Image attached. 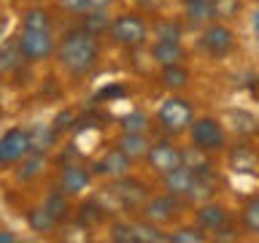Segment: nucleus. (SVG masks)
I'll return each instance as SVG.
<instances>
[{
	"mask_svg": "<svg viewBox=\"0 0 259 243\" xmlns=\"http://www.w3.org/2000/svg\"><path fill=\"white\" fill-rule=\"evenodd\" d=\"M14 65H16V54L8 52V49H0V73L11 70Z\"/></svg>",
	"mask_w": 259,
	"mask_h": 243,
	"instance_id": "30",
	"label": "nucleus"
},
{
	"mask_svg": "<svg viewBox=\"0 0 259 243\" xmlns=\"http://www.w3.org/2000/svg\"><path fill=\"white\" fill-rule=\"evenodd\" d=\"M54 54H57V62H60L70 76H87V73H92V68L97 65L100 46H97V38L89 35L87 30H73L60 40V46L54 49Z\"/></svg>",
	"mask_w": 259,
	"mask_h": 243,
	"instance_id": "1",
	"label": "nucleus"
},
{
	"mask_svg": "<svg viewBox=\"0 0 259 243\" xmlns=\"http://www.w3.org/2000/svg\"><path fill=\"white\" fill-rule=\"evenodd\" d=\"M162 3H165V0H138V6L146 8V11H159Z\"/></svg>",
	"mask_w": 259,
	"mask_h": 243,
	"instance_id": "34",
	"label": "nucleus"
},
{
	"mask_svg": "<svg viewBox=\"0 0 259 243\" xmlns=\"http://www.w3.org/2000/svg\"><path fill=\"white\" fill-rule=\"evenodd\" d=\"M27 224H30V230L32 232H38V235H49V232H54L57 230V219L49 214V211L44 206H38V208H30L27 211Z\"/></svg>",
	"mask_w": 259,
	"mask_h": 243,
	"instance_id": "18",
	"label": "nucleus"
},
{
	"mask_svg": "<svg viewBox=\"0 0 259 243\" xmlns=\"http://www.w3.org/2000/svg\"><path fill=\"white\" fill-rule=\"evenodd\" d=\"M113 0H87V11H108Z\"/></svg>",
	"mask_w": 259,
	"mask_h": 243,
	"instance_id": "32",
	"label": "nucleus"
},
{
	"mask_svg": "<svg viewBox=\"0 0 259 243\" xmlns=\"http://www.w3.org/2000/svg\"><path fill=\"white\" fill-rule=\"evenodd\" d=\"M130 168H133V159H130L121 149H116V146H113L111 151H105L103 157L95 162V173L108 176V178H121V176H127Z\"/></svg>",
	"mask_w": 259,
	"mask_h": 243,
	"instance_id": "10",
	"label": "nucleus"
},
{
	"mask_svg": "<svg viewBox=\"0 0 259 243\" xmlns=\"http://www.w3.org/2000/svg\"><path fill=\"white\" fill-rule=\"evenodd\" d=\"M194 219H197V227L205 232H216L219 227H224L227 222H230V214H227V208L222 206V202H202V206L197 208V214H194Z\"/></svg>",
	"mask_w": 259,
	"mask_h": 243,
	"instance_id": "11",
	"label": "nucleus"
},
{
	"mask_svg": "<svg viewBox=\"0 0 259 243\" xmlns=\"http://www.w3.org/2000/svg\"><path fill=\"white\" fill-rule=\"evenodd\" d=\"M189 138H192V146L197 151H222L227 146V133L224 127L219 125V119L213 116H200V119H192L189 125Z\"/></svg>",
	"mask_w": 259,
	"mask_h": 243,
	"instance_id": "3",
	"label": "nucleus"
},
{
	"mask_svg": "<svg viewBox=\"0 0 259 243\" xmlns=\"http://www.w3.org/2000/svg\"><path fill=\"white\" fill-rule=\"evenodd\" d=\"M194 119V108L189 100H184V97H167L165 103L159 105V113H157V122L162 125V130L170 135H181L189 130Z\"/></svg>",
	"mask_w": 259,
	"mask_h": 243,
	"instance_id": "4",
	"label": "nucleus"
},
{
	"mask_svg": "<svg viewBox=\"0 0 259 243\" xmlns=\"http://www.w3.org/2000/svg\"><path fill=\"white\" fill-rule=\"evenodd\" d=\"M116 194H119V200H121V206L124 208H143V202L149 200V189L141 184V181H133V178H127V176H121L116 178Z\"/></svg>",
	"mask_w": 259,
	"mask_h": 243,
	"instance_id": "14",
	"label": "nucleus"
},
{
	"mask_svg": "<svg viewBox=\"0 0 259 243\" xmlns=\"http://www.w3.org/2000/svg\"><path fill=\"white\" fill-rule=\"evenodd\" d=\"M111 240L116 243H135V232L130 222H113L111 224Z\"/></svg>",
	"mask_w": 259,
	"mask_h": 243,
	"instance_id": "28",
	"label": "nucleus"
},
{
	"mask_svg": "<svg viewBox=\"0 0 259 243\" xmlns=\"http://www.w3.org/2000/svg\"><path fill=\"white\" fill-rule=\"evenodd\" d=\"M111 38L124 49H141L149 40V24L141 14H121L111 22Z\"/></svg>",
	"mask_w": 259,
	"mask_h": 243,
	"instance_id": "2",
	"label": "nucleus"
},
{
	"mask_svg": "<svg viewBox=\"0 0 259 243\" xmlns=\"http://www.w3.org/2000/svg\"><path fill=\"white\" fill-rule=\"evenodd\" d=\"M184 14H186V22H189L192 27H205V24L219 19L216 0H186Z\"/></svg>",
	"mask_w": 259,
	"mask_h": 243,
	"instance_id": "12",
	"label": "nucleus"
},
{
	"mask_svg": "<svg viewBox=\"0 0 259 243\" xmlns=\"http://www.w3.org/2000/svg\"><path fill=\"white\" fill-rule=\"evenodd\" d=\"M251 27H254V35L259 38V8L254 11V19H251Z\"/></svg>",
	"mask_w": 259,
	"mask_h": 243,
	"instance_id": "35",
	"label": "nucleus"
},
{
	"mask_svg": "<svg viewBox=\"0 0 259 243\" xmlns=\"http://www.w3.org/2000/svg\"><path fill=\"white\" fill-rule=\"evenodd\" d=\"M57 6L65 8L70 14H84L87 11V0H57Z\"/></svg>",
	"mask_w": 259,
	"mask_h": 243,
	"instance_id": "29",
	"label": "nucleus"
},
{
	"mask_svg": "<svg viewBox=\"0 0 259 243\" xmlns=\"http://www.w3.org/2000/svg\"><path fill=\"white\" fill-rule=\"evenodd\" d=\"M256 3H259V0H256Z\"/></svg>",
	"mask_w": 259,
	"mask_h": 243,
	"instance_id": "39",
	"label": "nucleus"
},
{
	"mask_svg": "<svg viewBox=\"0 0 259 243\" xmlns=\"http://www.w3.org/2000/svg\"><path fill=\"white\" fill-rule=\"evenodd\" d=\"M16 238L14 235H8V232H0V243H14Z\"/></svg>",
	"mask_w": 259,
	"mask_h": 243,
	"instance_id": "36",
	"label": "nucleus"
},
{
	"mask_svg": "<svg viewBox=\"0 0 259 243\" xmlns=\"http://www.w3.org/2000/svg\"><path fill=\"white\" fill-rule=\"evenodd\" d=\"M189 78H192V73L184 68V62L165 65V68H162V87L170 89V92H181V89H186L189 87Z\"/></svg>",
	"mask_w": 259,
	"mask_h": 243,
	"instance_id": "16",
	"label": "nucleus"
},
{
	"mask_svg": "<svg viewBox=\"0 0 259 243\" xmlns=\"http://www.w3.org/2000/svg\"><path fill=\"white\" fill-rule=\"evenodd\" d=\"M178 3H186V0H178Z\"/></svg>",
	"mask_w": 259,
	"mask_h": 243,
	"instance_id": "38",
	"label": "nucleus"
},
{
	"mask_svg": "<svg viewBox=\"0 0 259 243\" xmlns=\"http://www.w3.org/2000/svg\"><path fill=\"white\" fill-rule=\"evenodd\" d=\"M200 40H202V49H205L210 57H216V60H222V57L235 52V32L227 27V24H222V22L205 24Z\"/></svg>",
	"mask_w": 259,
	"mask_h": 243,
	"instance_id": "6",
	"label": "nucleus"
},
{
	"mask_svg": "<svg viewBox=\"0 0 259 243\" xmlns=\"http://www.w3.org/2000/svg\"><path fill=\"white\" fill-rule=\"evenodd\" d=\"M133 232H135V243H162V240H167V235L159 230V224L149 222V219L133 222Z\"/></svg>",
	"mask_w": 259,
	"mask_h": 243,
	"instance_id": "19",
	"label": "nucleus"
},
{
	"mask_svg": "<svg viewBox=\"0 0 259 243\" xmlns=\"http://www.w3.org/2000/svg\"><path fill=\"white\" fill-rule=\"evenodd\" d=\"M240 224H243V230H246L248 235L259 238V194H256V197H251L246 206H243V211H240Z\"/></svg>",
	"mask_w": 259,
	"mask_h": 243,
	"instance_id": "20",
	"label": "nucleus"
},
{
	"mask_svg": "<svg viewBox=\"0 0 259 243\" xmlns=\"http://www.w3.org/2000/svg\"><path fill=\"white\" fill-rule=\"evenodd\" d=\"M92 184V173L81 165H65L60 173V189L65 194H81Z\"/></svg>",
	"mask_w": 259,
	"mask_h": 243,
	"instance_id": "13",
	"label": "nucleus"
},
{
	"mask_svg": "<svg viewBox=\"0 0 259 243\" xmlns=\"http://www.w3.org/2000/svg\"><path fill=\"white\" fill-rule=\"evenodd\" d=\"M141 211H143V219H149L154 224H170L181 214V200L165 192V194H157V197H149Z\"/></svg>",
	"mask_w": 259,
	"mask_h": 243,
	"instance_id": "9",
	"label": "nucleus"
},
{
	"mask_svg": "<svg viewBox=\"0 0 259 243\" xmlns=\"http://www.w3.org/2000/svg\"><path fill=\"white\" fill-rule=\"evenodd\" d=\"M44 165H46V159H44V154H27V157H22V168L16 170V176L22 178V181H30V178H35L40 170H44Z\"/></svg>",
	"mask_w": 259,
	"mask_h": 243,
	"instance_id": "24",
	"label": "nucleus"
},
{
	"mask_svg": "<svg viewBox=\"0 0 259 243\" xmlns=\"http://www.w3.org/2000/svg\"><path fill=\"white\" fill-rule=\"evenodd\" d=\"M238 8H240L238 0H216V11H219V16H227L230 11H238Z\"/></svg>",
	"mask_w": 259,
	"mask_h": 243,
	"instance_id": "31",
	"label": "nucleus"
},
{
	"mask_svg": "<svg viewBox=\"0 0 259 243\" xmlns=\"http://www.w3.org/2000/svg\"><path fill=\"white\" fill-rule=\"evenodd\" d=\"M54 38L52 30H22L16 38V52L19 57H24L27 62H44L54 54Z\"/></svg>",
	"mask_w": 259,
	"mask_h": 243,
	"instance_id": "5",
	"label": "nucleus"
},
{
	"mask_svg": "<svg viewBox=\"0 0 259 243\" xmlns=\"http://www.w3.org/2000/svg\"><path fill=\"white\" fill-rule=\"evenodd\" d=\"M146 162L157 176H165L170 170H176L178 165H184V151L173 146L170 141H159V143H149L146 151Z\"/></svg>",
	"mask_w": 259,
	"mask_h": 243,
	"instance_id": "7",
	"label": "nucleus"
},
{
	"mask_svg": "<svg viewBox=\"0 0 259 243\" xmlns=\"http://www.w3.org/2000/svg\"><path fill=\"white\" fill-rule=\"evenodd\" d=\"M151 57L157 60V65H178L186 60V49L181 46V40H154Z\"/></svg>",
	"mask_w": 259,
	"mask_h": 243,
	"instance_id": "15",
	"label": "nucleus"
},
{
	"mask_svg": "<svg viewBox=\"0 0 259 243\" xmlns=\"http://www.w3.org/2000/svg\"><path fill=\"white\" fill-rule=\"evenodd\" d=\"M44 208L52 214L57 222H62V219H68V214H70V206H68V194H65L62 189H54L52 194L46 197V202H44Z\"/></svg>",
	"mask_w": 259,
	"mask_h": 243,
	"instance_id": "22",
	"label": "nucleus"
},
{
	"mask_svg": "<svg viewBox=\"0 0 259 243\" xmlns=\"http://www.w3.org/2000/svg\"><path fill=\"white\" fill-rule=\"evenodd\" d=\"M22 30H52V16L46 8H27L22 14Z\"/></svg>",
	"mask_w": 259,
	"mask_h": 243,
	"instance_id": "21",
	"label": "nucleus"
},
{
	"mask_svg": "<svg viewBox=\"0 0 259 243\" xmlns=\"http://www.w3.org/2000/svg\"><path fill=\"white\" fill-rule=\"evenodd\" d=\"M154 38L157 40H181V27L170 19H157V24H154Z\"/></svg>",
	"mask_w": 259,
	"mask_h": 243,
	"instance_id": "27",
	"label": "nucleus"
},
{
	"mask_svg": "<svg viewBox=\"0 0 259 243\" xmlns=\"http://www.w3.org/2000/svg\"><path fill=\"white\" fill-rule=\"evenodd\" d=\"M167 240H170V243H205V240H208V232L200 230L197 224H192V227H178V230H173V232L167 235Z\"/></svg>",
	"mask_w": 259,
	"mask_h": 243,
	"instance_id": "23",
	"label": "nucleus"
},
{
	"mask_svg": "<svg viewBox=\"0 0 259 243\" xmlns=\"http://www.w3.org/2000/svg\"><path fill=\"white\" fill-rule=\"evenodd\" d=\"M32 151V135L27 130H8L0 138V165H16Z\"/></svg>",
	"mask_w": 259,
	"mask_h": 243,
	"instance_id": "8",
	"label": "nucleus"
},
{
	"mask_svg": "<svg viewBox=\"0 0 259 243\" xmlns=\"http://www.w3.org/2000/svg\"><path fill=\"white\" fill-rule=\"evenodd\" d=\"M256 170H259V157H256Z\"/></svg>",
	"mask_w": 259,
	"mask_h": 243,
	"instance_id": "37",
	"label": "nucleus"
},
{
	"mask_svg": "<svg viewBox=\"0 0 259 243\" xmlns=\"http://www.w3.org/2000/svg\"><path fill=\"white\" fill-rule=\"evenodd\" d=\"M111 22H108V14L105 11H84V30L89 35H100V32H108Z\"/></svg>",
	"mask_w": 259,
	"mask_h": 243,
	"instance_id": "25",
	"label": "nucleus"
},
{
	"mask_svg": "<svg viewBox=\"0 0 259 243\" xmlns=\"http://www.w3.org/2000/svg\"><path fill=\"white\" fill-rule=\"evenodd\" d=\"M116 149H121L130 159L146 157V151H149V138H146V133H121V138L116 141Z\"/></svg>",
	"mask_w": 259,
	"mask_h": 243,
	"instance_id": "17",
	"label": "nucleus"
},
{
	"mask_svg": "<svg viewBox=\"0 0 259 243\" xmlns=\"http://www.w3.org/2000/svg\"><path fill=\"white\" fill-rule=\"evenodd\" d=\"M70 122H73V113L70 111L60 113V116H57V125H54V133H60L62 127H70Z\"/></svg>",
	"mask_w": 259,
	"mask_h": 243,
	"instance_id": "33",
	"label": "nucleus"
},
{
	"mask_svg": "<svg viewBox=\"0 0 259 243\" xmlns=\"http://www.w3.org/2000/svg\"><path fill=\"white\" fill-rule=\"evenodd\" d=\"M149 130V116L143 111H133L121 119V133H146Z\"/></svg>",
	"mask_w": 259,
	"mask_h": 243,
	"instance_id": "26",
	"label": "nucleus"
}]
</instances>
